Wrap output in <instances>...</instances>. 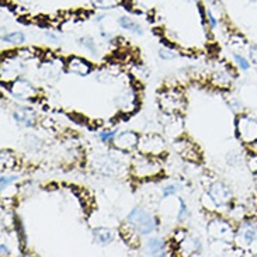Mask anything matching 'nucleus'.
I'll list each match as a JSON object with an SVG mask.
<instances>
[{
  "mask_svg": "<svg viewBox=\"0 0 257 257\" xmlns=\"http://www.w3.org/2000/svg\"><path fill=\"white\" fill-rule=\"evenodd\" d=\"M249 58L255 65H257V44H252L249 47Z\"/></svg>",
  "mask_w": 257,
  "mask_h": 257,
  "instance_id": "nucleus-24",
  "label": "nucleus"
},
{
  "mask_svg": "<svg viewBox=\"0 0 257 257\" xmlns=\"http://www.w3.org/2000/svg\"><path fill=\"white\" fill-rule=\"evenodd\" d=\"M14 163H16V157L10 154L9 151H3V152H1V164H3L6 169L13 167Z\"/></svg>",
  "mask_w": 257,
  "mask_h": 257,
  "instance_id": "nucleus-19",
  "label": "nucleus"
},
{
  "mask_svg": "<svg viewBox=\"0 0 257 257\" xmlns=\"http://www.w3.org/2000/svg\"><path fill=\"white\" fill-rule=\"evenodd\" d=\"M206 231L215 242H218V240L231 242L235 238V233L232 231V226L229 225V222L223 221L221 218H215L212 221H209L206 225Z\"/></svg>",
  "mask_w": 257,
  "mask_h": 257,
  "instance_id": "nucleus-3",
  "label": "nucleus"
},
{
  "mask_svg": "<svg viewBox=\"0 0 257 257\" xmlns=\"http://www.w3.org/2000/svg\"><path fill=\"white\" fill-rule=\"evenodd\" d=\"M68 70L70 73H75L77 76H87L92 72L90 63L79 56H72L68 62Z\"/></svg>",
  "mask_w": 257,
  "mask_h": 257,
  "instance_id": "nucleus-12",
  "label": "nucleus"
},
{
  "mask_svg": "<svg viewBox=\"0 0 257 257\" xmlns=\"http://www.w3.org/2000/svg\"><path fill=\"white\" fill-rule=\"evenodd\" d=\"M146 252H148V255H152V256L166 255V243H164V240L159 239V238L149 239L146 242Z\"/></svg>",
  "mask_w": 257,
  "mask_h": 257,
  "instance_id": "nucleus-14",
  "label": "nucleus"
},
{
  "mask_svg": "<svg viewBox=\"0 0 257 257\" xmlns=\"http://www.w3.org/2000/svg\"><path fill=\"white\" fill-rule=\"evenodd\" d=\"M0 248H1V255H3V256H4V255H6V256H7V255H10V253H9V249L6 248L4 245H1Z\"/></svg>",
  "mask_w": 257,
  "mask_h": 257,
  "instance_id": "nucleus-30",
  "label": "nucleus"
},
{
  "mask_svg": "<svg viewBox=\"0 0 257 257\" xmlns=\"http://www.w3.org/2000/svg\"><path fill=\"white\" fill-rule=\"evenodd\" d=\"M9 90L11 95L14 96L16 99H21V100H27L34 97L37 90L35 87L26 79H17L14 80L11 85L9 86Z\"/></svg>",
  "mask_w": 257,
  "mask_h": 257,
  "instance_id": "nucleus-8",
  "label": "nucleus"
},
{
  "mask_svg": "<svg viewBox=\"0 0 257 257\" xmlns=\"http://www.w3.org/2000/svg\"><path fill=\"white\" fill-rule=\"evenodd\" d=\"M236 240L243 249L250 252H257V223H243L236 235Z\"/></svg>",
  "mask_w": 257,
  "mask_h": 257,
  "instance_id": "nucleus-4",
  "label": "nucleus"
},
{
  "mask_svg": "<svg viewBox=\"0 0 257 257\" xmlns=\"http://www.w3.org/2000/svg\"><path fill=\"white\" fill-rule=\"evenodd\" d=\"M93 239L96 243H99L102 246L110 245L114 240V232L108 228H96L93 229Z\"/></svg>",
  "mask_w": 257,
  "mask_h": 257,
  "instance_id": "nucleus-15",
  "label": "nucleus"
},
{
  "mask_svg": "<svg viewBox=\"0 0 257 257\" xmlns=\"http://www.w3.org/2000/svg\"><path fill=\"white\" fill-rule=\"evenodd\" d=\"M96 4H99V7H114L115 0H96Z\"/></svg>",
  "mask_w": 257,
  "mask_h": 257,
  "instance_id": "nucleus-28",
  "label": "nucleus"
},
{
  "mask_svg": "<svg viewBox=\"0 0 257 257\" xmlns=\"http://www.w3.org/2000/svg\"><path fill=\"white\" fill-rule=\"evenodd\" d=\"M206 197L211 200V203L214 206H226L229 204L232 198L231 190L228 189V186L222 181H214L206 191Z\"/></svg>",
  "mask_w": 257,
  "mask_h": 257,
  "instance_id": "nucleus-5",
  "label": "nucleus"
},
{
  "mask_svg": "<svg viewBox=\"0 0 257 257\" xmlns=\"http://www.w3.org/2000/svg\"><path fill=\"white\" fill-rule=\"evenodd\" d=\"M159 105H160V108L166 114L174 115V114L180 112L184 108L186 102H184V97L179 92H176V90H166V92H163L159 96Z\"/></svg>",
  "mask_w": 257,
  "mask_h": 257,
  "instance_id": "nucleus-2",
  "label": "nucleus"
},
{
  "mask_svg": "<svg viewBox=\"0 0 257 257\" xmlns=\"http://www.w3.org/2000/svg\"><path fill=\"white\" fill-rule=\"evenodd\" d=\"M3 41L13 44V45H20V44H24V41H26V35L23 34V33H20V31L10 33V34L3 37Z\"/></svg>",
  "mask_w": 257,
  "mask_h": 257,
  "instance_id": "nucleus-18",
  "label": "nucleus"
},
{
  "mask_svg": "<svg viewBox=\"0 0 257 257\" xmlns=\"http://www.w3.org/2000/svg\"><path fill=\"white\" fill-rule=\"evenodd\" d=\"M118 24H120L124 30H127L129 33H132V34H137V35H142L144 34V30H142V27L138 24L137 21H134L131 17H120L118 20Z\"/></svg>",
  "mask_w": 257,
  "mask_h": 257,
  "instance_id": "nucleus-16",
  "label": "nucleus"
},
{
  "mask_svg": "<svg viewBox=\"0 0 257 257\" xmlns=\"http://www.w3.org/2000/svg\"><path fill=\"white\" fill-rule=\"evenodd\" d=\"M164 139L160 135L151 134L139 139L138 148L144 154H159L164 151Z\"/></svg>",
  "mask_w": 257,
  "mask_h": 257,
  "instance_id": "nucleus-7",
  "label": "nucleus"
},
{
  "mask_svg": "<svg viewBox=\"0 0 257 257\" xmlns=\"http://www.w3.org/2000/svg\"><path fill=\"white\" fill-rule=\"evenodd\" d=\"M134 170L137 176H154L159 171V166L149 157H139V160L134 164Z\"/></svg>",
  "mask_w": 257,
  "mask_h": 257,
  "instance_id": "nucleus-13",
  "label": "nucleus"
},
{
  "mask_svg": "<svg viewBox=\"0 0 257 257\" xmlns=\"http://www.w3.org/2000/svg\"><path fill=\"white\" fill-rule=\"evenodd\" d=\"M159 56L162 58V59H173V58H176L177 56V53L176 52H173L171 50H160L159 51Z\"/></svg>",
  "mask_w": 257,
  "mask_h": 257,
  "instance_id": "nucleus-23",
  "label": "nucleus"
},
{
  "mask_svg": "<svg viewBox=\"0 0 257 257\" xmlns=\"http://www.w3.org/2000/svg\"><path fill=\"white\" fill-rule=\"evenodd\" d=\"M139 139L141 138H139L137 132H134V131H124V132L118 134L112 141H114V145H115L117 149L125 152V151H131L135 146H138Z\"/></svg>",
  "mask_w": 257,
  "mask_h": 257,
  "instance_id": "nucleus-10",
  "label": "nucleus"
},
{
  "mask_svg": "<svg viewBox=\"0 0 257 257\" xmlns=\"http://www.w3.org/2000/svg\"><path fill=\"white\" fill-rule=\"evenodd\" d=\"M13 118L14 121L23 125V127H33L37 122V114L34 110L27 108V107H20L16 111L13 112Z\"/></svg>",
  "mask_w": 257,
  "mask_h": 257,
  "instance_id": "nucleus-11",
  "label": "nucleus"
},
{
  "mask_svg": "<svg viewBox=\"0 0 257 257\" xmlns=\"http://www.w3.org/2000/svg\"><path fill=\"white\" fill-rule=\"evenodd\" d=\"M173 146H174L176 152L180 154L183 159H186L189 162H197L200 159V152H198L197 146L193 142H190L189 139H176Z\"/></svg>",
  "mask_w": 257,
  "mask_h": 257,
  "instance_id": "nucleus-9",
  "label": "nucleus"
},
{
  "mask_svg": "<svg viewBox=\"0 0 257 257\" xmlns=\"http://www.w3.org/2000/svg\"><path fill=\"white\" fill-rule=\"evenodd\" d=\"M177 186H173V184H170V186H167V187H164L163 189V197H169V196H171V194H176L177 193Z\"/></svg>",
  "mask_w": 257,
  "mask_h": 257,
  "instance_id": "nucleus-27",
  "label": "nucleus"
},
{
  "mask_svg": "<svg viewBox=\"0 0 257 257\" xmlns=\"http://www.w3.org/2000/svg\"><path fill=\"white\" fill-rule=\"evenodd\" d=\"M180 201V212L177 215V218H179V221H184L187 216H189V209H187V206H186V203L183 201V200H179Z\"/></svg>",
  "mask_w": 257,
  "mask_h": 257,
  "instance_id": "nucleus-22",
  "label": "nucleus"
},
{
  "mask_svg": "<svg viewBox=\"0 0 257 257\" xmlns=\"http://www.w3.org/2000/svg\"><path fill=\"white\" fill-rule=\"evenodd\" d=\"M127 222L139 233V235H151L156 231V219L145 208L137 206L127 216Z\"/></svg>",
  "mask_w": 257,
  "mask_h": 257,
  "instance_id": "nucleus-1",
  "label": "nucleus"
},
{
  "mask_svg": "<svg viewBox=\"0 0 257 257\" xmlns=\"http://www.w3.org/2000/svg\"><path fill=\"white\" fill-rule=\"evenodd\" d=\"M238 135L239 138L246 142L252 144L257 141V120L252 117H240L238 120Z\"/></svg>",
  "mask_w": 257,
  "mask_h": 257,
  "instance_id": "nucleus-6",
  "label": "nucleus"
},
{
  "mask_svg": "<svg viewBox=\"0 0 257 257\" xmlns=\"http://www.w3.org/2000/svg\"><path fill=\"white\" fill-rule=\"evenodd\" d=\"M117 135V131H103L102 134H100V138H102V141H112L114 139V137Z\"/></svg>",
  "mask_w": 257,
  "mask_h": 257,
  "instance_id": "nucleus-26",
  "label": "nucleus"
},
{
  "mask_svg": "<svg viewBox=\"0 0 257 257\" xmlns=\"http://www.w3.org/2000/svg\"><path fill=\"white\" fill-rule=\"evenodd\" d=\"M79 44H80V45H83L86 50H89V51H90V52H95L96 51L95 40H92V38H89V37H85V38H80V40H79Z\"/></svg>",
  "mask_w": 257,
  "mask_h": 257,
  "instance_id": "nucleus-20",
  "label": "nucleus"
},
{
  "mask_svg": "<svg viewBox=\"0 0 257 257\" xmlns=\"http://www.w3.org/2000/svg\"><path fill=\"white\" fill-rule=\"evenodd\" d=\"M208 20H209L211 26H212V27L216 26V20H215L214 14H212V11H211V10H208Z\"/></svg>",
  "mask_w": 257,
  "mask_h": 257,
  "instance_id": "nucleus-29",
  "label": "nucleus"
},
{
  "mask_svg": "<svg viewBox=\"0 0 257 257\" xmlns=\"http://www.w3.org/2000/svg\"><path fill=\"white\" fill-rule=\"evenodd\" d=\"M60 66L56 63V62H47L41 68V72H43V76L45 79H58L60 75Z\"/></svg>",
  "mask_w": 257,
  "mask_h": 257,
  "instance_id": "nucleus-17",
  "label": "nucleus"
},
{
  "mask_svg": "<svg viewBox=\"0 0 257 257\" xmlns=\"http://www.w3.org/2000/svg\"><path fill=\"white\" fill-rule=\"evenodd\" d=\"M235 59L238 62V65L240 66V69H243V70H248L250 68V63H249L248 60L245 59L243 56H240V55H235Z\"/></svg>",
  "mask_w": 257,
  "mask_h": 257,
  "instance_id": "nucleus-25",
  "label": "nucleus"
},
{
  "mask_svg": "<svg viewBox=\"0 0 257 257\" xmlns=\"http://www.w3.org/2000/svg\"><path fill=\"white\" fill-rule=\"evenodd\" d=\"M18 179V176H7V174H3L1 176V179H0V181H1V190H4L6 187H9L10 184L13 183V181H16Z\"/></svg>",
  "mask_w": 257,
  "mask_h": 257,
  "instance_id": "nucleus-21",
  "label": "nucleus"
}]
</instances>
